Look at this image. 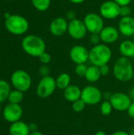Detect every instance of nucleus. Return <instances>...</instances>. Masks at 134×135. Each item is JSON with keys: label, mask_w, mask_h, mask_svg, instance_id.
I'll use <instances>...</instances> for the list:
<instances>
[{"label": "nucleus", "mask_w": 134, "mask_h": 135, "mask_svg": "<svg viewBox=\"0 0 134 135\" xmlns=\"http://www.w3.org/2000/svg\"><path fill=\"white\" fill-rule=\"evenodd\" d=\"M133 66L130 59L121 56L115 62L112 72L118 81L127 82L133 79Z\"/></svg>", "instance_id": "f257e3e1"}, {"label": "nucleus", "mask_w": 134, "mask_h": 135, "mask_svg": "<svg viewBox=\"0 0 134 135\" xmlns=\"http://www.w3.org/2000/svg\"><path fill=\"white\" fill-rule=\"evenodd\" d=\"M112 58V51L111 47L105 44H100L93 46L89 50L88 62L91 65L98 67L108 64Z\"/></svg>", "instance_id": "f03ea898"}, {"label": "nucleus", "mask_w": 134, "mask_h": 135, "mask_svg": "<svg viewBox=\"0 0 134 135\" xmlns=\"http://www.w3.org/2000/svg\"><path fill=\"white\" fill-rule=\"evenodd\" d=\"M21 47L26 54L32 57H39L42 53L46 51L45 41L40 36L32 34L23 38Z\"/></svg>", "instance_id": "7ed1b4c3"}, {"label": "nucleus", "mask_w": 134, "mask_h": 135, "mask_svg": "<svg viewBox=\"0 0 134 135\" xmlns=\"http://www.w3.org/2000/svg\"><path fill=\"white\" fill-rule=\"evenodd\" d=\"M5 27L9 33L21 36L27 32L29 28V23L28 21L21 15L11 14L6 19Z\"/></svg>", "instance_id": "20e7f679"}, {"label": "nucleus", "mask_w": 134, "mask_h": 135, "mask_svg": "<svg viewBox=\"0 0 134 135\" xmlns=\"http://www.w3.org/2000/svg\"><path fill=\"white\" fill-rule=\"evenodd\" d=\"M10 81L15 89L23 93L28 91L32 85L30 74L24 70H17L11 74Z\"/></svg>", "instance_id": "39448f33"}, {"label": "nucleus", "mask_w": 134, "mask_h": 135, "mask_svg": "<svg viewBox=\"0 0 134 135\" xmlns=\"http://www.w3.org/2000/svg\"><path fill=\"white\" fill-rule=\"evenodd\" d=\"M57 89L55 78L51 76L43 77L39 81L36 87V94L42 99L50 97Z\"/></svg>", "instance_id": "423d86ee"}, {"label": "nucleus", "mask_w": 134, "mask_h": 135, "mask_svg": "<svg viewBox=\"0 0 134 135\" xmlns=\"http://www.w3.org/2000/svg\"><path fill=\"white\" fill-rule=\"evenodd\" d=\"M81 99L85 103L86 105H96L101 103L103 99V93L96 86L88 85L82 89Z\"/></svg>", "instance_id": "0eeeda50"}, {"label": "nucleus", "mask_w": 134, "mask_h": 135, "mask_svg": "<svg viewBox=\"0 0 134 135\" xmlns=\"http://www.w3.org/2000/svg\"><path fill=\"white\" fill-rule=\"evenodd\" d=\"M83 21L88 32L90 34L100 33L104 28V21L100 13H96L93 12L88 13L85 16Z\"/></svg>", "instance_id": "6e6552de"}, {"label": "nucleus", "mask_w": 134, "mask_h": 135, "mask_svg": "<svg viewBox=\"0 0 134 135\" xmlns=\"http://www.w3.org/2000/svg\"><path fill=\"white\" fill-rule=\"evenodd\" d=\"M120 7L113 0H107L100 5L99 12L103 19L113 20L120 17Z\"/></svg>", "instance_id": "1a4fd4ad"}, {"label": "nucleus", "mask_w": 134, "mask_h": 135, "mask_svg": "<svg viewBox=\"0 0 134 135\" xmlns=\"http://www.w3.org/2000/svg\"><path fill=\"white\" fill-rule=\"evenodd\" d=\"M113 108L118 112H126L129 108L132 100L129 96L125 93L116 92L112 93L111 99L109 100Z\"/></svg>", "instance_id": "9d476101"}, {"label": "nucleus", "mask_w": 134, "mask_h": 135, "mask_svg": "<svg viewBox=\"0 0 134 135\" xmlns=\"http://www.w3.org/2000/svg\"><path fill=\"white\" fill-rule=\"evenodd\" d=\"M67 33L72 39L81 40L86 36L88 31L84 21L77 18L73 21H69Z\"/></svg>", "instance_id": "9b49d317"}, {"label": "nucleus", "mask_w": 134, "mask_h": 135, "mask_svg": "<svg viewBox=\"0 0 134 135\" xmlns=\"http://www.w3.org/2000/svg\"><path fill=\"white\" fill-rule=\"evenodd\" d=\"M69 55L74 64H86L89 59V50L83 45H74L70 48Z\"/></svg>", "instance_id": "f8f14e48"}, {"label": "nucleus", "mask_w": 134, "mask_h": 135, "mask_svg": "<svg viewBox=\"0 0 134 135\" xmlns=\"http://www.w3.org/2000/svg\"><path fill=\"white\" fill-rule=\"evenodd\" d=\"M23 115V109L20 104H6L3 109V118L9 123L20 121Z\"/></svg>", "instance_id": "ddd939ff"}, {"label": "nucleus", "mask_w": 134, "mask_h": 135, "mask_svg": "<svg viewBox=\"0 0 134 135\" xmlns=\"http://www.w3.org/2000/svg\"><path fill=\"white\" fill-rule=\"evenodd\" d=\"M68 25L69 21L66 20V18L63 17H57L51 21L49 25L50 32L55 36H63L67 32Z\"/></svg>", "instance_id": "4468645a"}, {"label": "nucleus", "mask_w": 134, "mask_h": 135, "mask_svg": "<svg viewBox=\"0 0 134 135\" xmlns=\"http://www.w3.org/2000/svg\"><path fill=\"white\" fill-rule=\"evenodd\" d=\"M100 36L102 43L108 45L115 43L119 39L120 32L118 29L114 26H104L100 32Z\"/></svg>", "instance_id": "2eb2a0df"}, {"label": "nucleus", "mask_w": 134, "mask_h": 135, "mask_svg": "<svg viewBox=\"0 0 134 135\" xmlns=\"http://www.w3.org/2000/svg\"><path fill=\"white\" fill-rule=\"evenodd\" d=\"M118 29L124 36L131 37L134 35V17L132 16L121 17L118 21Z\"/></svg>", "instance_id": "dca6fc26"}, {"label": "nucleus", "mask_w": 134, "mask_h": 135, "mask_svg": "<svg viewBox=\"0 0 134 135\" xmlns=\"http://www.w3.org/2000/svg\"><path fill=\"white\" fill-rule=\"evenodd\" d=\"M9 132L10 135H29L31 133L28 124L21 120L11 123Z\"/></svg>", "instance_id": "f3484780"}, {"label": "nucleus", "mask_w": 134, "mask_h": 135, "mask_svg": "<svg viewBox=\"0 0 134 135\" xmlns=\"http://www.w3.org/2000/svg\"><path fill=\"white\" fill-rule=\"evenodd\" d=\"M81 89L76 85H70L66 89L63 90L64 98L70 102L73 103L74 101L81 99Z\"/></svg>", "instance_id": "a211bd4d"}, {"label": "nucleus", "mask_w": 134, "mask_h": 135, "mask_svg": "<svg viewBox=\"0 0 134 135\" xmlns=\"http://www.w3.org/2000/svg\"><path fill=\"white\" fill-rule=\"evenodd\" d=\"M119 52L122 56L128 58V59H133L134 57V41L131 40H123L118 47Z\"/></svg>", "instance_id": "6ab92c4d"}, {"label": "nucleus", "mask_w": 134, "mask_h": 135, "mask_svg": "<svg viewBox=\"0 0 134 135\" xmlns=\"http://www.w3.org/2000/svg\"><path fill=\"white\" fill-rule=\"evenodd\" d=\"M102 75L100 70V67L96 66H93V65L88 66V69L85 76V78L86 79L88 82L89 83L97 82L100 79Z\"/></svg>", "instance_id": "aec40b11"}, {"label": "nucleus", "mask_w": 134, "mask_h": 135, "mask_svg": "<svg viewBox=\"0 0 134 135\" xmlns=\"http://www.w3.org/2000/svg\"><path fill=\"white\" fill-rule=\"evenodd\" d=\"M57 89L64 90L71 85V77L68 73H62L55 78Z\"/></svg>", "instance_id": "412c9836"}, {"label": "nucleus", "mask_w": 134, "mask_h": 135, "mask_svg": "<svg viewBox=\"0 0 134 135\" xmlns=\"http://www.w3.org/2000/svg\"><path fill=\"white\" fill-rule=\"evenodd\" d=\"M10 91L9 84L6 81L0 79V103H2L8 99Z\"/></svg>", "instance_id": "4be33fe9"}, {"label": "nucleus", "mask_w": 134, "mask_h": 135, "mask_svg": "<svg viewBox=\"0 0 134 135\" xmlns=\"http://www.w3.org/2000/svg\"><path fill=\"white\" fill-rule=\"evenodd\" d=\"M23 99H24V93L17 89H14L10 91L7 100L10 104H20L23 100Z\"/></svg>", "instance_id": "5701e85b"}, {"label": "nucleus", "mask_w": 134, "mask_h": 135, "mask_svg": "<svg viewBox=\"0 0 134 135\" xmlns=\"http://www.w3.org/2000/svg\"><path fill=\"white\" fill-rule=\"evenodd\" d=\"M33 7L40 12L47 10L51 4V0H31Z\"/></svg>", "instance_id": "b1692460"}, {"label": "nucleus", "mask_w": 134, "mask_h": 135, "mask_svg": "<svg viewBox=\"0 0 134 135\" xmlns=\"http://www.w3.org/2000/svg\"><path fill=\"white\" fill-rule=\"evenodd\" d=\"M100 112H101L102 115H103L105 116H107V115L111 114L114 108H113L110 100H104V101L100 103Z\"/></svg>", "instance_id": "393cba45"}, {"label": "nucleus", "mask_w": 134, "mask_h": 135, "mask_svg": "<svg viewBox=\"0 0 134 135\" xmlns=\"http://www.w3.org/2000/svg\"><path fill=\"white\" fill-rule=\"evenodd\" d=\"M85 107H86V104L81 99H79V100L74 101L73 103H72V108L75 112H83L85 110Z\"/></svg>", "instance_id": "a878e982"}, {"label": "nucleus", "mask_w": 134, "mask_h": 135, "mask_svg": "<svg viewBox=\"0 0 134 135\" xmlns=\"http://www.w3.org/2000/svg\"><path fill=\"white\" fill-rule=\"evenodd\" d=\"M87 69H88V66L86 64H78V65H76L75 69H74V72L77 76L85 78Z\"/></svg>", "instance_id": "bb28decb"}, {"label": "nucleus", "mask_w": 134, "mask_h": 135, "mask_svg": "<svg viewBox=\"0 0 134 135\" xmlns=\"http://www.w3.org/2000/svg\"><path fill=\"white\" fill-rule=\"evenodd\" d=\"M38 58H39V62L43 65H47L51 61V55L48 52H47V51H44L43 53H42Z\"/></svg>", "instance_id": "cd10ccee"}, {"label": "nucleus", "mask_w": 134, "mask_h": 135, "mask_svg": "<svg viewBox=\"0 0 134 135\" xmlns=\"http://www.w3.org/2000/svg\"><path fill=\"white\" fill-rule=\"evenodd\" d=\"M132 13V9L130 6H123L120 7V17H129L131 16Z\"/></svg>", "instance_id": "c85d7f7f"}, {"label": "nucleus", "mask_w": 134, "mask_h": 135, "mask_svg": "<svg viewBox=\"0 0 134 135\" xmlns=\"http://www.w3.org/2000/svg\"><path fill=\"white\" fill-rule=\"evenodd\" d=\"M89 41L93 46H96V45H98V44H101L102 41H101V39H100V33H92V34H91L90 37H89Z\"/></svg>", "instance_id": "c756f323"}, {"label": "nucleus", "mask_w": 134, "mask_h": 135, "mask_svg": "<svg viewBox=\"0 0 134 135\" xmlns=\"http://www.w3.org/2000/svg\"><path fill=\"white\" fill-rule=\"evenodd\" d=\"M50 72H51V70L47 65H43L39 69V74H40V76L42 78L50 76Z\"/></svg>", "instance_id": "7c9ffc66"}, {"label": "nucleus", "mask_w": 134, "mask_h": 135, "mask_svg": "<svg viewBox=\"0 0 134 135\" xmlns=\"http://www.w3.org/2000/svg\"><path fill=\"white\" fill-rule=\"evenodd\" d=\"M66 18L67 21H71L75 19H77V13L74 10H68L66 13Z\"/></svg>", "instance_id": "2f4dec72"}, {"label": "nucleus", "mask_w": 134, "mask_h": 135, "mask_svg": "<svg viewBox=\"0 0 134 135\" xmlns=\"http://www.w3.org/2000/svg\"><path fill=\"white\" fill-rule=\"evenodd\" d=\"M100 70L102 76H107L110 74L111 69H110V66H108V64H106V65L100 66Z\"/></svg>", "instance_id": "473e14b6"}, {"label": "nucleus", "mask_w": 134, "mask_h": 135, "mask_svg": "<svg viewBox=\"0 0 134 135\" xmlns=\"http://www.w3.org/2000/svg\"><path fill=\"white\" fill-rule=\"evenodd\" d=\"M127 113L129 115V116L131 118V119H134V102L132 101V103L130 104L129 108L127 109Z\"/></svg>", "instance_id": "72a5a7b5"}, {"label": "nucleus", "mask_w": 134, "mask_h": 135, "mask_svg": "<svg viewBox=\"0 0 134 135\" xmlns=\"http://www.w3.org/2000/svg\"><path fill=\"white\" fill-rule=\"evenodd\" d=\"M114 2H115L118 6H129L132 0H113Z\"/></svg>", "instance_id": "f704fd0d"}, {"label": "nucleus", "mask_w": 134, "mask_h": 135, "mask_svg": "<svg viewBox=\"0 0 134 135\" xmlns=\"http://www.w3.org/2000/svg\"><path fill=\"white\" fill-rule=\"evenodd\" d=\"M112 93H110V92H104L103 93V99H104L105 100H109L111 99V97Z\"/></svg>", "instance_id": "c9c22d12"}, {"label": "nucleus", "mask_w": 134, "mask_h": 135, "mask_svg": "<svg viewBox=\"0 0 134 135\" xmlns=\"http://www.w3.org/2000/svg\"><path fill=\"white\" fill-rule=\"evenodd\" d=\"M111 135H130L129 132L124 131H117L112 133Z\"/></svg>", "instance_id": "e433bc0d"}, {"label": "nucleus", "mask_w": 134, "mask_h": 135, "mask_svg": "<svg viewBox=\"0 0 134 135\" xmlns=\"http://www.w3.org/2000/svg\"><path fill=\"white\" fill-rule=\"evenodd\" d=\"M28 126H29V129H30V131L31 132H34V131H37L38 127H37V125L36 123H30Z\"/></svg>", "instance_id": "4c0bfd02"}, {"label": "nucleus", "mask_w": 134, "mask_h": 135, "mask_svg": "<svg viewBox=\"0 0 134 135\" xmlns=\"http://www.w3.org/2000/svg\"><path fill=\"white\" fill-rule=\"evenodd\" d=\"M129 96H130V97L131 100L134 102V86L133 87H132V88H131V89L130 90Z\"/></svg>", "instance_id": "58836bf2"}, {"label": "nucleus", "mask_w": 134, "mask_h": 135, "mask_svg": "<svg viewBox=\"0 0 134 135\" xmlns=\"http://www.w3.org/2000/svg\"><path fill=\"white\" fill-rule=\"evenodd\" d=\"M68 1L73 4H81V3L85 2L86 0H68Z\"/></svg>", "instance_id": "ea45409f"}, {"label": "nucleus", "mask_w": 134, "mask_h": 135, "mask_svg": "<svg viewBox=\"0 0 134 135\" xmlns=\"http://www.w3.org/2000/svg\"><path fill=\"white\" fill-rule=\"evenodd\" d=\"M29 135H44L42 132H40V131H34V132H31L30 133V134Z\"/></svg>", "instance_id": "a19ab883"}, {"label": "nucleus", "mask_w": 134, "mask_h": 135, "mask_svg": "<svg viewBox=\"0 0 134 135\" xmlns=\"http://www.w3.org/2000/svg\"><path fill=\"white\" fill-rule=\"evenodd\" d=\"M94 135H107V133L106 132H104V131H97V132H96Z\"/></svg>", "instance_id": "79ce46f5"}, {"label": "nucleus", "mask_w": 134, "mask_h": 135, "mask_svg": "<svg viewBox=\"0 0 134 135\" xmlns=\"http://www.w3.org/2000/svg\"><path fill=\"white\" fill-rule=\"evenodd\" d=\"M129 134H130V135H134V127L130 130V131L129 132Z\"/></svg>", "instance_id": "37998d69"}, {"label": "nucleus", "mask_w": 134, "mask_h": 135, "mask_svg": "<svg viewBox=\"0 0 134 135\" xmlns=\"http://www.w3.org/2000/svg\"><path fill=\"white\" fill-rule=\"evenodd\" d=\"M133 79L134 80V70H133Z\"/></svg>", "instance_id": "c03bdc74"}, {"label": "nucleus", "mask_w": 134, "mask_h": 135, "mask_svg": "<svg viewBox=\"0 0 134 135\" xmlns=\"http://www.w3.org/2000/svg\"><path fill=\"white\" fill-rule=\"evenodd\" d=\"M1 108H2V107H1V103H0V111H1Z\"/></svg>", "instance_id": "a18cd8bd"}, {"label": "nucleus", "mask_w": 134, "mask_h": 135, "mask_svg": "<svg viewBox=\"0 0 134 135\" xmlns=\"http://www.w3.org/2000/svg\"><path fill=\"white\" fill-rule=\"evenodd\" d=\"M133 40L134 41V35H133Z\"/></svg>", "instance_id": "49530a36"}, {"label": "nucleus", "mask_w": 134, "mask_h": 135, "mask_svg": "<svg viewBox=\"0 0 134 135\" xmlns=\"http://www.w3.org/2000/svg\"><path fill=\"white\" fill-rule=\"evenodd\" d=\"M6 1H12V0H6Z\"/></svg>", "instance_id": "de8ad7c7"}, {"label": "nucleus", "mask_w": 134, "mask_h": 135, "mask_svg": "<svg viewBox=\"0 0 134 135\" xmlns=\"http://www.w3.org/2000/svg\"><path fill=\"white\" fill-rule=\"evenodd\" d=\"M133 59H134V57H133Z\"/></svg>", "instance_id": "09e8293b"}]
</instances>
